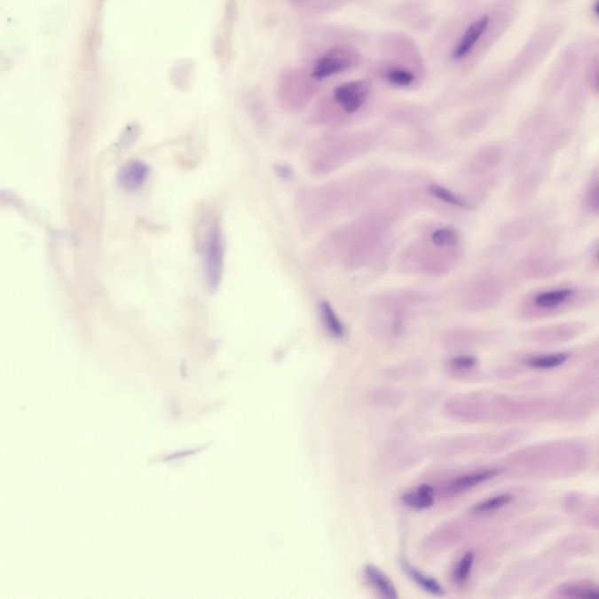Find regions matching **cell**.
I'll return each instance as SVG.
<instances>
[{"label": "cell", "instance_id": "cell-1", "mask_svg": "<svg viewBox=\"0 0 599 599\" xmlns=\"http://www.w3.org/2000/svg\"><path fill=\"white\" fill-rule=\"evenodd\" d=\"M519 11L520 0L466 6L436 32L430 45L432 61L446 75H469L506 35Z\"/></svg>", "mask_w": 599, "mask_h": 599}, {"label": "cell", "instance_id": "cell-2", "mask_svg": "<svg viewBox=\"0 0 599 599\" xmlns=\"http://www.w3.org/2000/svg\"><path fill=\"white\" fill-rule=\"evenodd\" d=\"M361 33L343 28H316L304 36L296 67L319 91L341 76L356 71L366 61Z\"/></svg>", "mask_w": 599, "mask_h": 599}, {"label": "cell", "instance_id": "cell-3", "mask_svg": "<svg viewBox=\"0 0 599 599\" xmlns=\"http://www.w3.org/2000/svg\"><path fill=\"white\" fill-rule=\"evenodd\" d=\"M377 52L378 58L369 66V75L391 90H417L428 76L418 43L406 33H383L378 38Z\"/></svg>", "mask_w": 599, "mask_h": 599}, {"label": "cell", "instance_id": "cell-4", "mask_svg": "<svg viewBox=\"0 0 599 599\" xmlns=\"http://www.w3.org/2000/svg\"><path fill=\"white\" fill-rule=\"evenodd\" d=\"M587 448L577 440H555L524 448L509 455L506 468L514 476L560 479L586 468Z\"/></svg>", "mask_w": 599, "mask_h": 599}, {"label": "cell", "instance_id": "cell-5", "mask_svg": "<svg viewBox=\"0 0 599 599\" xmlns=\"http://www.w3.org/2000/svg\"><path fill=\"white\" fill-rule=\"evenodd\" d=\"M391 216L383 209L365 213L336 234L341 263L348 270L365 267L376 256L390 233Z\"/></svg>", "mask_w": 599, "mask_h": 599}, {"label": "cell", "instance_id": "cell-6", "mask_svg": "<svg viewBox=\"0 0 599 599\" xmlns=\"http://www.w3.org/2000/svg\"><path fill=\"white\" fill-rule=\"evenodd\" d=\"M374 95V80L371 76L343 81L330 88L310 114L315 126H339L351 122L366 112Z\"/></svg>", "mask_w": 599, "mask_h": 599}, {"label": "cell", "instance_id": "cell-7", "mask_svg": "<svg viewBox=\"0 0 599 599\" xmlns=\"http://www.w3.org/2000/svg\"><path fill=\"white\" fill-rule=\"evenodd\" d=\"M564 31V24L560 21H550L541 25L529 36L519 53L502 67L498 68L507 91L538 71L540 66L556 46Z\"/></svg>", "mask_w": 599, "mask_h": 599}, {"label": "cell", "instance_id": "cell-8", "mask_svg": "<svg viewBox=\"0 0 599 599\" xmlns=\"http://www.w3.org/2000/svg\"><path fill=\"white\" fill-rule=\"evenodd\" d=\"M380 138L371 131L344 132L325 136L316 143L311 168L316 175H327L376 148Z\"/></svg>", "mask_w": 599, "mask_h": 599}, {"label": "cell", "instance_id": "cell-9", "mask_svg": "<svg viewBox=\"0 0 599 599\" xmlns=\"http://www.w3.org/2000/svg\"><path fill=\"white\" fill-rule=\"evenodd\" d=\"M597 296L598 290L589 287H555L528 297L521 304L520 315L525 319H543L587 306Z\"/></svg>", "mask_w": 599, "mask_h": 599}, {"label": "cell", "instance_id": "cell-10", "mask_svg": "<svg viewBox=\"0 0 599 599\" xmlns=\"http://www.w3.org/2000/svg\"><path fill=\"white\" fill-rule=\"evenodd\" d=\"M462 248H439L431 241L421 240L406 248L399 260V268L407 274H426L442 277L457 266Z\"/></svg>", "mask_w": 599, "mask_h": 599}, {"label": "cell", "instance_id": "cell-11", "mask_svg": "<svg viewBox=\"0 0 599 599\" xmlns=\"http://www.w3.org/2000/svg\"><path fill=\"white\" fill-rule=\"evenodd\" d=\"M505 282L499 275L483 273L466 286L459 304L468 313H484L499 306L505 296Z\"/></svg>", "mask_w": 599, "mask_h": 599}, {"label": "cell", "instance_id": "cell-12", "mask_svg": "<svg viewBox=\"0 0 599 599\" xmlns=\"http://www.w3.org/2000/svg\"><path fill=\"white\" fill-rule=\"evenodd\" d=\"M321 91L303 75L296 66L287 67L279 75L277 98L279 104L290 113L306 109L319 97Z\"/></svg>", "mask_w": 599, "mask_h": 599}, {"label": "cell", "instance_id": "cell-13", "mask_svg": "<svg viewBox=\"0 0 599 599\" xmlns=\"http://www.w3.org/2000/svg\"><path fill=\"white\" fill-rule=\"evenodd\" d=\"M571 267V260L547 255V253H536L525 256L516 266L517 277L524 280H542L564 273Z\"/></svg>", "mask_w": 599, "mask_h": 599}, {"label": "cell", "instance_id": "cell-14", "mask_svg": "<svg viewBox=\"0 0 599 599\" xmlns=\"http://www.w3.org/2000/svg\"><path fill=\"white\" fill-rule=\"evenodd\" d=\"M558 122L560 121L555 117L553 110L546 106L534 110L520 127L519 135L524 152H538L540 146Z\"/></svg>", "mask_w": 599, "mask_h": 599}, {"label": "cell", "instance_id": "cell-15", "mask_svg": "<svg viewBox=\"0 0 599 599\" xmlns=\"http://www.w3.org/2000/svg\"><path fill=\"white\" fill-rule=\"evenodd\" d=\"M579 64V50L575 46H567L553 62L547 73L543 91L548 97H556L568 86Z\"/></svg>", "mask_w": 599, "mask_h": 599}, {"label": "cell", "instance_id": "cell-16", "mask_svg": "<svg viewBox=\"0 0 599 599\" xmlns=\"http://www.w3.org/2000/svg\"><path fill=\"white\" fill-rule=\"evenodd\" d=\"M587 326L584 322L572 321L538 327L527 333V340L532 343L557 344L577 339L587 332Z\"/></svg>", "mask_w": 599, "mask_h": 599}, {"label": "cell", "instance_id": "cell-17", "mask_svg": "<svg viewBox=\"0 0 599 599\" xmlns=\"http://www.w3.org/2000/svg\"><path fill=\"white\" fill-rule=\"evenodd\" d=\"M505 158V150L499 145L481 146L469 161L466 174L470 178L486 181L498 170Z\"/></svg>", "mask_w": 599, "mask_h": 599}, {"label": "cell", "instance_id": "cell-18", "mask_svg": "<svg viewBox=\"0 0 599 599\" xmlns=\"http://www.w3.org/2000/svg\"><path fill=\"white\" fill-rule=\"evenodd\" d=\"M435 300L432 293L425 290L402 289L382 294L374 299V304L382 311H403L413 307L425 306Z\"/></svg>", "mask_w": 599, "mask_h": 599}, {"label": "cell", "instance_id": "cell-19", "mask_svg": "<svg viewBox=\"0 0 599 599\" xmlns=\"http://www.w3.org/2000/svg\"><path fill=\"white\" fill-rule=\"evenodd\" d=\"M565 512L575 516L579 524L599 528V496L590 498L582 493H569L564 499Z\"/></svg>", "mask_w": 599, "mask_h": 599}, {"label": "cell", "instance_id": "cell-20", "mask_svg": "<svg viewBox=\"0 0 599 599\" xmlns=\"http://www.w3.org/2000/svg\"><path fill=\"white\" fill-rule=\"evenodd\" d=\"M496 106L486 105L477 106L459 117L453 124L455 134L461 138H470L486 130L495 115Z\"/></svg>", "mask_w": 599, "mask_h": 599}, {"label": "cell", "instance_id": "cell-21", "mask_svg": "<svg viewBox=\"0 0 599 599\" xmlns=\"http://www.w3.org/2000/svg\"><path fill=\"white\" fill-rule=\"evenodd\" d=\"M464 535V528L458 522L440 525L422 542V549L429 553L438 554L457 545Z\"/></svg>", "mask_w": 599, "mask_h": 599}, {"label": "cell", "instance_id": "cell-22", "mask_svg": "<svg viewBox=\"0 0 599 599\" xmlns=\"http://www.w3.org/2000/svg\"><path fill=\"white\" fill-rule=\"evenodd\" d=\"M359 0H285L296 12L306 17H321L339 12Z\"/></svg>", "mask_w": 599, "mask_h": 599}, {"label": "cell", "instance_id": "cell-23", "mask_svg": "<svg viewBox=\"0 0 599 599\" xmlns=\"http://www.w3.org/2000/svg\"><path fill=\"white\" fill-rule=\"evenodd\" d=\"M542 183L543 172L539 169L522 172L510 187V200L516 204L529 203L538 194Z\"/></svg>", "mask_w": 599, "mask_h": 599}, {"label": "cell", "instance_id": "cell-24", "mask_svg": "<svg viewBox=\"0 0 599 599\" xmlns=\"http://www.w3.org/2000/svg\"><path fill=\"white\" fill-rule=\"evenodd\" d=\"M500 474H501V469H480L462 474V476L455 477V479L447 485V493L450 495L468 493L469 491L494 479Z\"/></svg>", "mask_w": 599, "mask_h": 599}, {"label": "cell", "instance_id": "cell-25", "mask_svg": "<svg viewBox=\"0 0 599 599\" xmlns=\"http://www.w3.org/2000/svg\"><path fill=\"white\" fill-rule=\"evenodd\" d=\"M540 223L541 219L536 216L521 217V218L510 220L499 230L500 240L509 242V244L524 241L535 233Z\"/></svg>", "mask_w": 599, "mask_h": 599}, {"label": "cell", "instance_id": "cell-26", "mask_svg": "<svg viewBox=\"0 0 599 599\" xmlns=\"http://www.w3.org/2000/svg\"><path fill=\"white\" fill-rule=\"evenodd\" d=\"M424 4L410 2L404 3L403 5L397 7L395 18H398L400 23L407 25V27L419 29L428 27L431 17L426 11Z\"/></svg>", "mask_w": 599, "mask_h": 599}, {"label": "cell", "instance_id": "cell-27", "mask_svg": "<svg viewBox=\"0 0 599 599\" xmlns=\"http://www.w3.org/2000/svg\"><path fill=\"white\" fill-rule=\"evenodd\" d=\"M553 596L558 598L598 599L599 584L587 582V580H572V582L561 584L555 590Z\"/></svg>", "mask_w": 599, "mask_h": 599}, {"label": "cell", "instance_id": "cell-28", "mask_svg": "<svg viewBox=\"0 0 599 599\" xmlns=\"http://www.w3.org/2000/svg\"><path fill=\"white\" fill-rule=\"evenodd\" d=\"M485 334L473 330H454L445 337V348L451 351H466L483 343Z\"/></svg>", "mask_w": 599, "mask_h": 599}, {"label": "cell", "instance_id": "cell-29", "mask_svg": "<svg viewBox=\"0 0 599 599\" xmlns=\"http://www.w3.org/2000/svg\"><path fill=\"white\" fill-rule=\"evenodd\" d=\"M371 404L383 409H398L406 403V396L400 389L380 387L373 389L369 393Z\"/></svg>", "mask_w": 599, "mask_h": 599}, {"label": "cell", "instance_id": "cell-30", "mask_svg": "<svg viewBox=\"0 0 599 599\" xmlns=\"http://www.w3.org/2000/svg\"><path fill=\"white\" fill-rule=\"evenodd\" d=\"M587 86L582 83H573L569 86L564 99V110L569 120L579 119L582 115L587 102Z\"/></svg>", "mask_w": 599, "mask_h": 599}, {"label": "cell", "instance_id": "cell-31", "mask_svg": "<svg viewBox=\"0 0 599 599\" xmlns=\"http://www.w3.org/2000/svg\"><path fill=\"white\" fill-rule=\"evenodd\" d=\"M365 573L367 582L382 598H398V593H397L391 579L381 569L374 567V565H366Z\"/></svg>", "mask_w": 599, "mask_h": 599}, {"label": "cell", "instance_id": "cell-32", "mask_svg": "<svg viewBox=\"0 0 599 599\" xmlns=\"http://www.w3.org/2000/svg\"><path fill=\"white\" fill-rule=\"evenodd\" d=\"M571 359L569 352H551V354L531 355L524 359V365L532 370H553L560 367Z\"/></svg>", "mask_w": 599, "mask_h": 599}, {"label": "cell", "instance_id": "cell-33", "mask_svg": "<svg viewBox=\"0 0 599 599\" xmlns=\"http://www.w3.org/2000/svg\"><path fill=\"white\" fill-rule=\"evenodd\" d=\"M516 495L508 493V492L507 493L496 494L477 503L470 509V512L479 516H491V514L498 513L500 510L506 508V507L512 505L516 501Z\"/></svg>", "mask_w": 599, "mask_h": 599}, {"label": "cell", "instance_id": "cell-34", "mask_svg": "<svg viewBox=\"0 0 599 599\" xmlns=\"http://www.w3.org/2000/svg\"><path fill=\"white\" fill-rule=\"evenodd\" d=\"M435 501V490L430 485H422L403 496V502L410 508L417 510L431 508Z\"/></svg>", "mask_w": 599, "mask_h": 599}, {"label": "cell", "instance_id": "cell-35", "mask_svg": "<svg viewBox=\"0 0 599 599\" xmlns=\"http://www.w3.org/2000/svg\"><path fill=\"white\" fill-rule=\"evenodd\" d=\"M402 568L406 575L413 579V582L416 583L417 586L422 587L426 593L431 594L433 596H443V587L437 582V579L418 571L417 568H414V565H411L409 562L406 560H402Z\"/></svg>", "mask_w": 599, "mask_h": 599}, {"label": "cell", "instance_id": "cell-36", "mask_svg": "<svg viewBox=\"0 0 599 599\" xmlns=\"http://www.w3.org/2000/svg\"><path fill=\"white\" fill-rule=\"evenodd\" d=\"M428 193L430 196L435 198V200L440 201L444 204L450 205V207L461 209H470L473 208L470 201L466 200V198L461 197V194L455 193L454 191L448 189V187L439 185V184H429Z\"/></svg>", "mask_w": 599, "mask_h": 599}, {"label": "cell", "instance_id": "cell-37", "mask_svg": "<svg viewBox=\"0 0 599 599\" xmlns=\"http://www.w3.org/2000/svg\"><path fill=\"white\" fill-rule=\"evenodd\" d=\"M319 316H321L323 326L326 327L327 332L335 339H343L345 335V327L341 321L339 315L334 311L332 304L327 301H321L319 303Z\"/></svg>", "mask_w": 599, "mask_h": 599}, {"label": "cell", "instance_id": "cell-38", "mask_svg": "<svg viewBox=\"0 0 599 599\" xmlns=\"http://www.w3.org/2000/svg\"><path fill=\"white\" fill-rule=\"evenodd\" d=\"M208 267H209V275L212 279L213 282L216 281V278H219L218 268H220L219 260L222 259V246H220V239L218 233L213 230L211 235H209V240L208 244ZM217 284V281H216Z\"/></svg>", "mask_w": 599, "mask_h": 599}, {"label": "cell", "instance_id": "cell-39", "mask_svg": "<svg viewBox=\"0 0 599 599\" xmlns=\"http://www.w3.org/2000/svg\"><path fill=\"white\" fill-rule=\"evenodd\" d=\"M429 240L439 248H459L461 246V234L453 227H438L429 235Z\"/></svg>", "mask_w": 599, "mask_h": 599}, {"label": "cell", "instance_id": "cell-40", "mask_svg": "<svg viewBox=\"0 0 599 599\" xmlns=\"http://www.w3.org/2000/svg\"><path fill=\"white\" fill-rule=\"evenodd\" d=\"M583 83L587 90L599 95V51L587 58L584 67Z\"/></svg>", "mask_w": 599, "mask_h": 599}, {"label": "cell", "instance_id": "cell-41", "mask_svg": "<svg viewBox=\"0 0 599 599\" xmlns=\"http://www.w3.org/2000/svg\"><path fill=\"white\" fill-rule=\"evenodd\" d=\"M422 374V366L417 362H409L406 365L395 366L385 370L384 377L389 381H404L414 378Z\"/></svg>", "mask_w": 599, "mask_h": 599}, {"label": "cell", "instance_id": "cell-42", "mask_svg": "<svg viewBox=\"0 0 599 599\" xmlns=\"http://www.w3.org/2000/svg\"><path fill=\"white\" fill-rule=\"evenodd\" d=\"M474 562H476V554H474V551H468V553L459 560L453 571V580L458 586H462V584L468 582L470 573H472Z\"/></svg>", "mask_w": 599, "mask_h": 599}, {"label": "cell", "instance_id": "cell-43", "mask_svg": "<svg viewBox=\"0 0 599 599\" xmlns=\"http://www.w3.org/2000/svg\"><path fill=\"white\" fill-rule=\"evenodd\" d=\"M477 366V359L470 355H457L450 359L448 367L453 374H468L470 371L476 369Z\"/></svg>", "mask_w": 599, "mask_h": 599}, {"label": "cell", "instance_id": "cell-44", "mask_svg": "<svg viewBox=\"0 0 599 599\" xmlns=\"http://www.w3.org/2000/svg\"><path fill=\"white\" fill-rule=\"evenodd\" d=\"M583 205L586 211L593 213V215H599V174L590 184L589 189L587 190Z\"/></svg>", "mask_w": 599, "mask_h": 599}, {"label": "cell", "instance_id": "cell-45", "mask_svg": "<svg viewBox=\"0 0 599 599\" xmlns=\"http://www.w3.org/2000/svg\"><path fill=\"white\" fill-rule=\"evenodd\" d=\"M146 172V168L141 163H138L130 165L121 176H122L123 184H128V185L132 187L142 184Z\"/></svg>", "mask_w": 599, "mask_h": 599}, {"label": "cell", "instance_id": "cell-46", "mask_svg": "<svg viewBox=\"0 0 599 599\" xmlns=\"http://www.w3.org/2000/svg\"><path fill=\"white\" fill-rule=\"evenodd\" d=\"M594 358L589 359V363H587V369L591 371V373H596L599 374V347L595 351Z\"/></svg>", "mask_w": 599, "mask_h": 599}, {"label": "cell", "instance_id": "cell-47", "mask_svg": "<svg viewBox=\"0 0 599 599\" xmlns=\"http://www.w3.org/2000/svg\"><path fill=\"white\" fill-rule=\"evenodd\" d=\"M591 14L595 20L599 21V0H595L593 6H591Z\"/></svg>", "mask_w": 599, "mask_h": 599}, {"label": "cell", "instance_id": "cell-48", "mask_svg": "<svg viewBox=\"0 0 599 599\" xmlns=\"http://www.w3.org/2000/svg\"><path fill=\"white\" fill-rule=\"evenodd\" d=\"M587 49L599 51V36L596 39L591 40V42L587 43Z\"/></svg>", "mask_w": 599, "mask_h": 599}, {"label": "cell", "instance_id": "cell-49", "mask_svg": "<svg viewBox=\"0 0 599 599\" xmlns=\"http://www.w3.org/2000/svg\"><path fill=\"white\" fill-rule=\"evenodd\" d=\"M454 3L461 4V5L469 6L472 4L479 2V0H453Z\"/></svg>", "mask_w": 599, "mask_h": 599}, {"label": "cell", "instance_id": "cell-50", "mask_svg": "<svg viewBox=\"0 0 599 599\" xmlns=\"http://www.w3.org/2000/svg\"><path fill=\"white\" fill-rule=\"evenodd\" d=\"M565 0H549V3L553 6H558L561 5V4H564Z\"/></svg>", "mask_w": 599, "mask_h": 599}, {"label": "cell", "instance_id": "cell-51", "mask_svg": "<svg viewBox=\"0 0 599 599\" xmlns=\"http://www.w3.org/2000/svg\"><path fill=\"white\" fill-rule=\"evenodd\" d=\"M596 260H597L598 263H599V248H598V251H597V253H596Z\"/></svg>", "mask_w": 599, "mask_h": 599}]
</instances>
